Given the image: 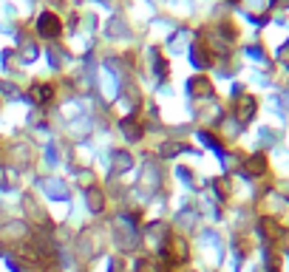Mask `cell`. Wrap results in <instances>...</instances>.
<instances>
[{"label": "cell", "instance_id": "1", "mask_svg": "<svg viewBox=\"0 0 289 272\" xmlns=\"http://www.w3.org/2000/svg\"><path fill=\"white\" fill-rule=\"evenodd\" d=\"M37 23H40L37 28H40V34H43V37H57V34H60V20L54 17V14H43Z\"/></svg>", "mask_w": 289, "mask_h": 272}, {"label": "cell", "instance_id": "2", "mask_svg": "<svg viewBox=\"0 0 289 272\" xmlns=\"http://www.w3.org/2000/svg\"><path fill=\"white\" fill-rule=\"evenodd\" d=\"M48 97H51V88H48V85H37L34 88V99H37V102H45V99H48Z\"/></svg>", "mask_w": 289, "mask_h": 272}]
</instances>
